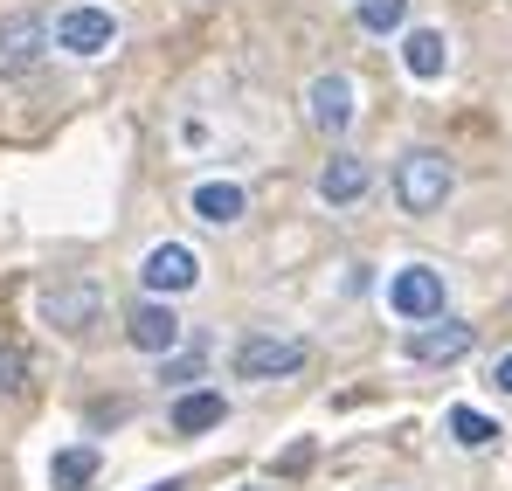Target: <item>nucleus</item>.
Listing matches in <instances>:
<instances>
[{"mask_svg": "<svg viewBox=\"0 0 512 491\" xmlns=\"http://www.w3.org/2000/svg\"><path fill=\"white\" fill-rule=\"evenodd\" d=\"M450 187H457V173H450V160H443L436 146H416V153H402V166H395V201H402V215H436V208L450 201Z\"/></svg>", "mask_w": 512, "mask_h": 491, "instance_id": "nucleus-1", "label": "nucleus"}, {"mask_svg": "<svg viewBox=\"0 0 512 491\" xmlns=\"http://www.w3.org/2000/svg\"><path fill=\"white\" fill-rule=\"evenodd\" d=\"M305 367V339H284V332H250L236 346V374L243 381H284Z\"/></svg>", "mask_w": 512, "mask_h": 491, "instance_id": "nucleus-2", "label": "nucleus"}, {"mask_svg": "<svg viewBox=\"0 0 512 491\" xmlns=\"http://www.w3.org/2000/svg\"><path fill=\"white\" fill-rule=\"evenodd\" d=\"M49 49H56V35H49L42 14H7L0 21V77H28Z\"/></svg>", "mask_w": 512, "mask_h": 491, "instance_id": "nucleus-3", "label": "nucleus"}, {"mask_svg": "<svg viewBox=\"0 0 512 491\" xmlns=\"http://www.w3.org/2000/svg\"><path fill=\"white\" fill-rule=\"evenodd\" d=\"M388 305H395L409 326H429V319H443V277H436L429 263H409V270H395V284H388Z\"/></svg>", "mask_w": 512, "mask_h": 491, "instance_id": "nucleus-4", "label": "nucleus"}, {"mask_svg": "<svg viewBox=\"0 0 512 491\" xmlns=\"http://www.w3.org/2000/svg\"><path fill=\"white\" fill-rule=\"evenodd\" d=\"M471 346H478V326H464V319H429L409 332V360H423V367H450Z\"/></svg>", "mask_w": 512, "mask_h": 491, "instance_id": "nucleus-5", "label": "nucleus"}, {"mask_svg": "<svg viewBox=\"0 0 512 491\" xmlns=\"http://www.w3.org/2000/svg\"><path fill=\"white\" fill-rule=\"evenodd\" d=\"M118 42V21L104 14V7H70V14H56V49H70V56H104Z\"/></svg>", "mask_w": 512, "mask_h": 491, "instance_id": "nucleus-6", "label": "nucleus"}, {"mask_svg": "<svg viewBox=\"0 0 512 491\" xmlns=\"http://www.w3.org/2000/svg\"><path fill=\"white\" fill-rule=\"evenodd\" d=\"M305 118H312L319 132H333V139H340L346 125H353V77H340V70L312 77V90H305Z\"/></svg>", "mask_w": 512, "mask_h": 491, "instance_id": "nucleus-7", "label": "nucleus"}, {"mask_svg": "<svg viewBox=\"0 0 512 491\" xmlns=\"http://www.w3.org/2000/svg\"><path fill=\"white\" fill-rule=\"evenodd\" d=\"M139 277H146V291H194V277H201V256L187 243H160L146 249V263H139Z\"/></svg>", "mask_w": 512, "mask_h": 491, "instance_id": "nucleus-8", "label": "nucleus"}, {"mask_svg": "<svg viewBox=\"0 0 512 491\" xmlns=\"http://www.w3.org/2000/svg\"><path fill=\"white\" fill-rule=\"evenodd\" d=\"M367 187H374V173H367V160H353V153H333V160L319 166V201H326V208L367 201Z\"/></svg>", "mask_w": 512, "mask_h": 491, "instance_id": "nucleus-9", "label": "nucleus"}, {"mask_svg": "<svg viewBox=\"0 0 512 491\" xmlns=\"http://www.w3.org/2000/svg\"><path fill=\"white\" fill-rule=\"evenodd\" d=\"M125 339L139 346V353H173L180 346V319H173V305H132V319H125Z\"/></svg>", "mask_w": 512, "mask_h": 491, "instance_id": "nucleus-10", "label": "nucleus"}, {"mask_svg": "<svg viewBox=\"0 0 512 491\" xmlns=\"http://www.w3.org/2000/svg\"><path fill=\"white\" fill-rule=\"evenodd\" d=\"M97 284H56L49 298H42V319L49 326H63V332H84V326H97Z\"/></svg>", "mask_w": 512, "mask_h": 491, "instance_id": "nucleus-11", "label": "nucleus"}, {"mask_svg": "<svg viewBox=\"0 0 512 491\" xmlns=\"http://www.w3.org/2000/svg\"><path fill=\"white\" fill-rule=\"evenodd\" d=\"M243 208H250V194H243L236 180H201V187H194V215H201V222H215V229L243 222Z\"/></svg>", "mask_w": 512, "mask_h": 491, "instance_id": "nucleus-12", "label": "nucleus"}, {"mask_svg": "<svg viewBox=\"0 0 512 491\" xmlns=\"http://www.w3.org/2000/svg\"><path fill=\"white\" fill-rule=\"evenodd\" d=\"M222 415H229V402H222L215 388H194V395L173 402V429H180V436H208V429H222Z\"/></svg>", "mask_w": 512, "mask_h": 491, "instance_id": "nucleus-13", "label": "nucleus"}, {"mask_svg": "<svg viewBox=\"0 0 512 491\" xmlns=\"http://www.w3.org/2000/svg\"><path fill=\"white\" fill-rule=\"evenodd\" d=\"M443 63H450V42H443L436 28H416V35L402 42V70H409L416 83H436V77H443Z\"/></svg>", "mask_w": 512, "mask_h": 491, "instance_id": "nucleus-14", "label": "nucleus"}, {"mask_svg": "<svg viewBox=\"0 0 512 491\" xmlns=\"http://www.w3.org/2000/svg\"><path fill=\"white\" fill-rule=\"evenodd\" d=\"M90 478H97V450H90V443L56 450V464H49V485H56V491H84Z\"/></svg>", "mask_w": 512, "mask_h": 491, "instance_id": "nucleus-15", "label": "nucleus"}, {"mask_svg": "<svg viewBox=\"0 0 512 491\" xmlns=\"http://www.w3.org/2000/svg\"><path fill=\"white\" fill-rule=\"evenodd\" d=\"M450 436H457L464 450H492V443H499V422L478 415V409H450Z\"/></svg>", "mask_w": 512, "mask_h": 491, "instance_id": "nucleus-16", "label": "nucleus"}, {"mask_svg": "<svg viewBox=\"0 0 512 491\" xmlns=\"http://www.w3.org/2000/svg\"><path fill=\"white\" fill-rule=\"evenodd\" d=\"M409 21V0H360V28L367 35H395Z\"/></svg>", "mask_w": 512, "mask_h": 491, "instance_id": "nucleus-17", "label": "nucleus"}, {"mask_svg": "<svg viewBox=\"0 0 512 491\" xmlns=\"http://www.w3.org/2000/svg\"><path fill=\"white\" fill-rule=\"evenodd\" d=\"M201 367H208V353L194 346V353H173L167 367H160V381H201Z\"/></svg>", "mask_w": 512, "mask_h": 491, "instance_id": "nucleus-18", "label": "nucleus"}, {"mask_svg": "<svg viewBox=\"0 0 512 491\" xmlns=\"http://www.w3.org/2000/svg\"><path fill=\"white\" fill-rule=\"evenodd\" d=\"M492 388H499V395H512V353L499 360V367H492Z\"/></svg>", "mask_w": 512, "mask_h": 491, "instance_id": "nucleus-19", "label": "nucleus"}, {"mask_svg": "<svg viewBox=\"0 0 512 491\" xmlns=\"http://www.w3.org/2000/svg\"><path fill=\"white\" fill-rule=\"evenodd\" d=\"M153 491H187V485H180V478H167V485H153Z\"/></svg>", "mask_w": 512, "mask_h": 491, "instance_id": "nucleus-20", "label": "nucleus"}]
</instances>
